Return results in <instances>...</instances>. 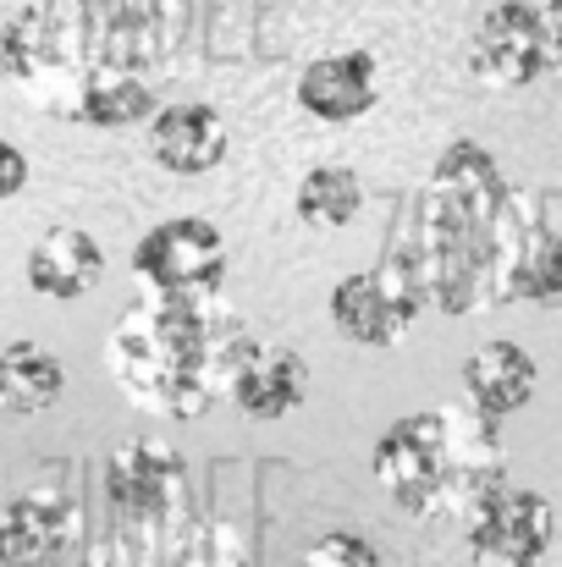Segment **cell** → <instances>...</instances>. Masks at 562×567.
I'll return each mask as SVG.
<instances>
[{"mask_svg": "<svg viewBox=\"0 0 562 567\" xmlns=\"http://www.w3.org/2000/svg\"><path fill=\"white\" fill-rule=\"evenodd\" d=\"M243 342L248 331L221 303V292L215 298L144 292L111 326L105 370L133 408L155 419H204L226 396V375Z\"/></svg>", "mask_w": 562, "mask_h": 567, "instance_id": "obj_2", "label": "cell"}, {"mask_svg": "<svg viewBox=\"0 0 562 567\" xmlns=\"http://www.w3.org/2000/svg\"><path fill=\"white\" fill-rule=\"evenodd\" d=\"M397 6H425V0H397Z\"/></svg>", "mask_w": 562, "mask_h": 567, "instance_id": "obj_25", "label": "cell"}, {"mask_svg": "<svg viewBox=\"0 0 562 567\" xmlns=\"http://www.w3.org/2000/svg\"><path fill=\"white\" fill-rule=\"evenodd\" d=\"M469 78L497 89V94H513V89H530L535 78L552 72V39H546V17L541 6L530 0H497L474 33H469Z\"/></svg>", "mask_w": 562, "mask_h": 567, "instance_id": "obj_8", "label": "cell"}, {"mask_svg": "<svg viewBox=\"0 0 562 567\" xmlns=\"http://www.w3.org/2000/svg\"><path fill=\"white\" fill-rule=\"evenodd\" d=\"M89 551V524L78 496L55 485H28L0 507V567H78Z\"/></svg>", "mask_w": 562, "mask_h": 567, "instance_id": "obj_9", "label": "cell"}, {"mask_svg": "<svg viewBox=\"0 0 562 567\" xmlns=\"http://www.w3.org/2000/svg\"><path fill=\"white\" fill-rule=\"evenodd\" d=\"M155 111H161V105H155V94H150V78L122 72V66H105V72L94 78L83 111H78V127L116 133V127H139V122H150Z\"/></svg>", "mask_w": 562, "mask_h": 567, "instance_id": "obj_20", "label": "cell"}, {"mask_svg": "<svg viewBox=\"0 0 562 567\" xmlns=\"http://www.w3.org/2000/svg\"><path fill=\"white\" fill-rule=\"evenodd\" d=\"M326 315H331V331L354 348H397L413 331V320L425 315V303L391 265H375V270H354L331 287Z\"/></svg>", "mask_w": 562, "mask_h": 567, "instance_id": "obj_12", "label": "cell"}, {"mask_svg": "<svg viewBox=\"0 0 562 567\" xmlns=\"http://www.w3.org/2000/svg\"><path fill=\"white\" fill-rule=\"evenodd\" d=\"M105 66L111 61L94 50L89 22L67 17L61 6H22L0 22V78L33 111L78 122V111Z\"/></svg>", "mask_w": 562, "mask_h": 567, "instance_id": "obj_4", "label": "cell"}, {"mask_svg": "<svg viewBox=\"0 0 562 567\" xmlns=\"http://www.w3.org/2000/svg\"><path fill=\"white\" fill-rule=\"evenodd\" d=\"M535 385H541V370H535L530 348H519V342H508V337L480 342V348L469 353V364H463V402H469L474 413L497 419V424H502L508 413L530 408Z\"/></svg>", "mask_w": 562, "mask_h": 567, "instance_id": "obj_18", "label": "cell"}, {"mask_svg": "<svg viewBox=\"0 0 562 567\" xmlns=\"http://www.w3.org/2000/svg\"><path fill=\"white\" fill-rule=\"evenodd\" d=\"M78 567H259L254 546L226 518H177V524H116L94 540Z\"/></svg>", "mask_w": 562, "mask_h": 567, "instance_id": "obj_5", "label": "cell"}, {"mask_svg": "<svg viewBox=\"0 0 562 567\" xmlns=\"http://www.w3.org/2000/svg\"><path fill=\"white\" fill-rule=\"evenodd\" d=\"M67 396V364L33 342V337H17L0 348V408L17 413V419H33L44 408H55Z\"/></svg>", "mask_w": 562, "mask_h": 567, "instance_id": "obj_19", "label": "cell"}, {"mask_svg": "<svg viewBox=\"0 0 562 567\" xmlns=\"http://www.w3.org/2000/svg\"><path fill=\"white\" fill-rule=\"evenodd\" d=\"M105 502L116 524L187 518V463L166 441H116L105 457Z\"/></svg>", "mask_w": 562, "mask_h": 567, "instance_id": "obj_10", "label": "cell"}, {"mask_svg": "<svg viewBox=\"0 0 562 567\" xmlns=\"http://www.w3.org/2000/svg\"><path fill=\"white\" fill-rule=\"evenodd\" d=\"M293 209L309 231H337L365 209V183L348 166H315L293 193Z\"/></svg>", "mask_w": 562, "mask_h": 567, "instance_id": "obj_21", "label": "cell"}, {"mask_svg": "<svg viewBox=\"0 0 562 567\" xmlns=\"http://www.w3.org/2000/svg\"><path fill=\"white\" fill-rule=\"evenodd\" d=\"M541 17H546V39H552V66L562 72V0H541Z\"/></svg>", "mask_w": 562, "mask_h": 567, "instance_id": "obj_24", "label": "cell"}, {"mask_svg": "<svg viewBox=\"0 0 562 567\" xmlns=\"http://www.w3.org/2000/svg\"><path fill=\"white\" fill-rule=\"evenodd\" d=\"M193 0H94V50L122 72H150L172 61V50L187 39Z\"/></svg>", "mask_w": 562, "mask_h": 567, "instance_id": "obj_11", "label": "cell"}, {"mask_svg": "<svg viewBox=\"0 0 562 567\" xmlns=\"http://www.w3.org/2000/svg\"><path fill=\"white\" fill-rule=\"evenodd\" d=\"M375 100H380V72H375L370 50H337V55H315L304 72H298V105L315 116V122H359L370 116Z\"/></svg>", "mask_w": 562, "mask_h": 567, "instance_id": "obj_17", "label": "cell"}, {"mask_svg": "<svg viewBox=\"0 0 562 567\" xmlns=\"http://www.w3.org/2000/svg\"><path fill=\"white\" fill-rule=\"evenodd\" d=\"M508 177L497 155L474 138H452L413 204V226L391 243V270L413 287L425 309L463 320L497 303V259L508 226Z\"/></svg>", "mask_w": 562, "mask_h": 567, "instance_id": "obj_1", "label": "cell"}, {"mask_svg": "<svg viewBox=\"0 0 562 567\" xmlns=\"http://www.w3.org/2000/svg\"><path fill=\"white\" fill-rule=\"evenodd\" d=\"M562 298V231L524 198H508L502 259H497V303H558Z\"/></svg>", "mask_w": 562, "mask_h": 567, "instance_id": "obj_13", "label": "cell"}, {"mask_svg": "<svg viewBox=\"0 0 562 567\" xmlns=\"http://www.w3.org/2000/svg\"><path fill=\"white\" fill-rule=\"evenodd\" d=\"M22 281H28L39 298L78 303V298H89V292L105 281V243H100L89 226H50V231L28 248Z\"/></svg>", "mask_w": 562, "mask_h": 567, "instance_id": "obj_16", "label": "cell"}, {"mask_svg": "<svg viewBox=\"0 0 562 567\" xmlns=\"http://www.w3.org/2000/svg\"><path fill=\"white\" fill-rule=\"evenodd\" d=\"M375 485L425 524L469 518V507L508 480V452L497 419L474 413L469 402L413 408L375 435L370 452Z\"/></svg>", "mask_w": 562, "mask_h": 567, "instance_id": "obj_3", "label": "cell"}, {"mask_svg": "<svg viewBox=\"0 0 562 567\" xmlns=\"http://www.w3.org/2000/svg\"><path fill=\"white\" fill-rule=\"evenodd\" d=\"M293 567H386V557L375 540L354 535V529H326L320 540L304 546V557Z\"/></svg>", "mask_w": 562, "mask_h": 567, "instance_id": "obj_22", "label": "cell"}, {"mask_svg": "<svg viewBox=\"0 0 562 567\" xmlns=\"http://www.w3.org/2000/svg\"><path fill=\"white\" fill-rule=\"evenodd\" d=\"M22 188H28V155H22L17 144H6V138H0V204H6V198H17Z\"/></svg>", "mask_w": 562, "mask_h": 567, "instance_id": "obj_23", "label": "cell"}, {"mask_svg": "<svg viewBox=\"0 0 562 567\" xmlns=\"http://www.w3.org/2000/svg\"><path fill=\"white\" fill-rule=\"evenodd\" d=\"M133 270L144 292L215 298L226 281V237L204 215H172L133 243Z\"/></svg>", "mask_w": 562, "mask_h": 567, "instance_id": "obj_6", "label": "cell"}, {"mask_svg": "<svg viewBox=\"0 0 562 567\" xmlns=\"http://www.w3.org/2000/svg\"><path fill=\"white\" fill-rule=\"evenodd\" d=\"M463 540H469V557L486 567H541L558 540V507L541 491L502 480L469 507Z\"/></svg>", "mask_w": 562, "mask_h": 567, "instance_id": "obj_7", "label": "cell"}, {"mask_svg": "<svg viewBox=\"0 0 562 567\" xmlns=\"http://www.w3.org/2000/svg\"><path fill=\"white\" fill-rule=\"evenodd\" d=\"M144 144H150V161H155L161 172H172V177H204V172H215V166L226 161V150H232L221 111L204 105V100L161 105V111L150 116Z\"/></svg>", "mask_w": 562, "mask_h": 567, "instance_id": "obj_15", "label": "cell"}, {"mask_svg": "<svg viewBox=\"0 0 562 567\" xmlns=\"http://www.w3.org/2000/svg\"><path fill=\"white\" fill-rule=\"evenodd\" d=\"M226 402L243 419H287L309 402V364L282 348V342H243L232 375H226Z\"/></svg>", "mask_w": 562, "mask_h": 567, "instance_id": "obj_14", "label": "cell"}]
</instances>
